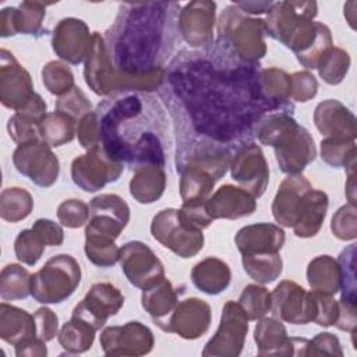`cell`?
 Returning a JSON list of instances; mask_svg holds the SVG:
<instances>
[{
	"label": "cell",
	"mask_w": 357,
	"mask_h": 357,
	"mask_svg": "<svg viewBox=\"0 0 357 357\" xmlns=\"http://www.w3.org/2000/svg\"><path fill=\"white\" fill-rule=\"evenodd\" d=\"M92 46V33L88 25L74 17L60 20L52 33V49L64 61L81 64L86 60Z\"/></svg>",
	"instance_id": "cell-21"
},
{
	"label": "cell",
	"mask_w": 357,
	"mask_h": 357,
	"mask_svg": "<svg viewBox=\"0 0 357 357\" xmlns=\"http://www.w3.org/2000/svg\"><path fill=\"white\" fill-rule=\"evenodd\" d=\"M259 84L264 93L273 102L294 107L290 100V75L278 67L262 68L259 73Z\"/></svg>",
	"instance_id": "cell-41"
},
{
	"label": "cell",
	"mask_w": 357,
	"mask_h": 357,
	"mask_svg": "<svg viewBox=\"0 0 357 357\" xmlns=\"http://www.w3.org/2000/svg\"><path fill=\"white\" fill-rule=\"evenodd\" d=\"M40 74L45 88L52 95L61 96L75 86L74 74L71 68L60 60H52L46 63Z\"/></svg>",
	"instance_id": "cell-44"
},
{
	"label": "cell",
	"mask_w": 357,
	"mask_h": 357,
	"mask_svg": "<svg viewBox=\"0 0 357 357\" xmlns=\"http://www.w3.org/2000/svg\"><path fill=\"white\" fill-rule=\"evenodd\" d=\"M254 340L259 356H294L293 337L287 335L282 321L275 317H262L258 319Z\"/></svg>",
	"instance_id": "cell-29"
},
{
	"label": "cell",
	"mask_w": 357,
	"mask_h": 357,
	"mask_svg": "<svg viewBox=\"0 0 357 357\" xmlns=\"http://www.w3.org/2000/svg\"><path fill=\"white\" fill-rule=\"evenodd\" d=\"M57 219L68 229H78L89 219V205L77 198L66 199L57 206Z\"/></svg>",
	"instance_id": "cell-51"
},
{
	"label": "cell",
	"mask_w": 357,
	"mask_h": 357,
	"mask_svg": "<svg viewBox=\"0 0 357 357\" xmlns=\"http://www.w3.org/2000/svg\"><path fill=\"white\" fill-rule=\"evenodd\" d=\"M46 114V102L39 93H35L24 109L15 112L8 119L7 131L10 138L18 145L40 139L39 124Z\"/></svg>",
	"instance_id": "cell-28"
},
{
	"label": "cell",
	"mask_w": 357,
	"mask_h": 357,
	"mask_svg": "<svg viewBox=\"0 0 357 357\" xmlns=\"http://www.w3.org/2000/svg\"><path fill=\"white\" fill-rule=\"evenodd\" d=\"M211 321V305L202 298L190 297L177 303L167 321L165 332L176 333L187 340H194L208 332Z\"/></svg>",
	"instance_id": "cell-23"
},
{
	"label": "cell",
	"mask_w": 357,
	"mask_h": 357,
	"mask_svg": "<svg viewBox=\"0 0 357 357\" xmlns=\"http://www.w3.org/2000/svg\"><path fill=\"white\" fill-rule=\"evenodd\" d=\"M33 209L31 192L22 187H8L0 194V216L3 220L15 223L26 219Z\"/></svg>",
	"instance_id": "cell-40"
},
{
	"label": "cell",
	"mask_w": 357,
	"mask_h": 357,
	"mask_svg": "<svg viewBox=\"0 0 357 357\" xmlns=\"http://www.w3.org/2000/svg\"><path fill=\"white\" fill-rule=\"evenodd\" d=\"M100 148L131 167H165L172 138L165 105L152 93L123 92L105 98L95 109Z\"/></svg>",
	"instance_id": "cell-2"
},
{
	"label": "cell",
	"mask_w": 357,
	"mask_h": 357,
	"mask_svg": "<svg viewBox=\"0 0 357 357\" xmlns=\"http://www.w3.org/2000/svg\"><path fill=\"white\" fill-rule=\"evenodd\" d=\"M248 332V318L237 301L229 300L220 315L215 335L202 350L204 357H237L241 354Z\"/></svg>",
	"instance_id": "cell-10"
},
{
	"label": "cell",
	"mask_w": 357,
	"mask_h": 357,
	"mask_svg": "<svg viewBox=\"0 0 357 357\" xmlns=\"http://www.w3.org/2000/svg\"><path fill=\"white\" fill-rule=\"evenodd\" d=\"M272 315L287 324L305 325L314 321V298L311 291L293 280H282L271 293Z\"/></svg>",
	"instance_id": "cell-18"
},
{
	"label": "cell",
	"mask_w": 357,
	"mask_h": 357,
	"mask_svg": "<svg viewBox=\"0 0 357 357\" xmlns=\"http://www.w3.org/2000/svg\"><path fill=\"white\" fill-rule=\"evenodd\" d=\"M151 233L156 241L180 258H192L204 248V234L185 226L178 209L166 208L158 212L151 222Z\"/></svg>",
	"instance_id": "cell-9"
},
{
	"label": "cell",
	"mask_w": 357,
	"mask_h": 357,
	"mask_svg": "<svg viewBox=\"0 0 357 357\" xmlns=\"http://www.w3.org/2000/svg\"><path fill=\"white\" fill-rule=\"evenodd\" d=\"M261 70L259 61L244 60L216 38L209 49L177 52L167 64L163 85L197 134L237 148L255 138L266 114L294 112L264 93Z\"/></svg>",
	"instance_id": "cell-1"
},
{
	"label": "cell",
	"mask_w": 357,
	"mask_h": 357,
	"mask_svg": "<svg viewBox=\"0 0 357 357\" xmlns=\"http://www.w3.org/2000/svg\"><path fill=\"white\" fill-rule=\"evenodd\" d=\"M314 123L325 137L356 139V116L337 99L319 102L314 110Z\"/></svg>",
	"instance_id": "cell-27"
},
{
	"label": "cell",
	"mask_w": 357,
	"mask_h": 357,
	"mask_svg": "<svg viewBox=\"0 0 357 357\" xmlns=\"http://www.w3.org/2000/svg\"><path fill=\"white\" fill-rule=\"evenodd\" d=\"M205 205L213 220H233L252 215L257 209V198L241 187L225 184L209 195Z\"/></svg>",
	"instance_id": "cell-25"
},
{
	"label": "cell",
	"mask_w": 357,
	"mask_h": 357,
	"mask_svg": "<svg viewBox=\"0 0 357 357\" xmlns=\"http://www.w3.org/2000/svg\"><path fill=\"white\" fill-rule=\"evenodd\" d=\"M33 84L31 74L20 64L15 56L7 50H0V102L4 107L18 112L33 98Z\"/></svg>",
	"instance_id": "cell-19"
},
{
	"label": "cell",
	"mask_w": 357,
	"mask_h": 357,
	"mask_svg": "<svg viewBox=\"0 0 357 357\" xmlns=\"http://www.w3.org/2000/svg\"><path fill=\"white\" fill-rule=\"evenodd\" d=\"M120 266L126 279L141 290L149 289L165 278V266L145 243L134 240L120 248Z\"/></svg>",
	"instance_id": "cell-15"
},
{
	"label": "cell",
	"mask_w": 357,
	"mask_h": 357,
	"mask_svg": "<svg viewBox=\"0 0 357 357\" xmlns=\"http://www.w3.org/2000/svg\"><path fill=\"white\" fill-rule=\"evenodd\" d=\"M328 195L311 185L307 177L287 176L279 185L272 201V215L284 227H291L300 238L314 237L325 220Z\"/></svg>",
	"instance_id": "cell-4"
},
{
	"label": "cell",
	"mask_w": 357,
	"mask_h": 357,
	"mask_svg": "<svg viewBox=\"0 0 357 357\" xmlns=\"http://www.w3.org/2000/svg\"><path fill=\"white\" fill-rule=\"evenodd\" d=\"M350 54L342 47L332 46L321 57L317 70L319 77L329 85L340 84L350 68Z\"/></svg>",
	"instance_id": "cell-42"
},
{
	"label": "cell",
	"mask_w": 357,
	"mask_h": 357,
	"mask_svg": "<svg viewBox=\"0 0 357 357\" xmlns=\"http://www.w3.org/2000/svg\"><path fill=\"white\" fill-rule=\"evenodd\" d=\"M31 273L20 264H8L0 273V297L3 301L24 300L31 294Z\"/></svg>",
	"instance_id": "cell-39"
},
{
	"label": "cell",
	"mask_w": 357,
	"mask_h": 357,
	"mask_svg": "<svg viewBox=\"0 0 357 357\" xmlns=\"http://www.w3.org/2000/svg\"><path fill=\"white\" fill-rule=\"evenodd\" d=\"M216 22V3L211 0H192L178 13V33L195 50L209 49L213 43Z\"/></svg>",
	"instance_id": "cell-16"
},
{
	"label": "cell",
	"mask_w": 357,
	"mask_h": 357,
	"mask_svg": "<svg viewBox=\"0 0 357 357\" xmlns=\"http://www.w3.org/2000/svg\"><path fill=\"white\" fill-rule=\"evenodd\" d=\"M307 282L312 290L326 294L340 291L342 273L337 259L331 255H318L307 266Z\"/></svg>",
	"instance_id": "cell-34"
},
{
	"label": "cell",
	"mask_w": 357,
	"mask_h": 357,
	"mask_svg": "<svg viewBox=\"0 0 357 357\" xmlns=\"http://www.w3.org/2000/svg\"><path fill=\"white\" fill-rule=\"evenodd\" d=\"M131 197L142 204H153L158 201L166 188V172L165 167L159 166H142L134 170L130 180Z\"/></svg>",
	"instance_id": "cell-33"
},
{
	"label": "cell",
	"mask_w": 357,
	"mask_h": 357,
	"mask_svg": "<svg viewBox=\"0 0 357 357\" xmlns=\"http://www.w3.org/2000/svg\"><path fill=\"white\" fill-rule=\"evenodd\" d=\"M244 310L248 321H258L271 311V293L261 284H247L237 301Z\"/></svg>",
	"instance_id": "cell-45"
},
{
	"label": "cell",
	"mask_w": 357,
	"mask_h": 357,
	"mask_svg": "<svg viewBox=\"0 0 357 357\" xmlns=\"http://www.w3.org/2000/svg\"><path fill=\"white\" fill-rule=\"evenodd\" d=\"M124 305V296L109 282L93 283L85 297L74 307V317L88 322L96 331L105 326L107 319L116 315Z\"/></svg>",
	"instance_id": "cell-20"
},
{
	"label": "cell",
	"mask_w": 357,
	"mask_h": 357,
	"mask_svg": "<svg viewBox=\"0 0 357 357\" xmlns=\"http://www.w3.org/2000/svg\"><path fill=\"white\" fill-rule=\"evenodd\" d=\"M317 14L315 1H273L264 20L266 35L284 45L304 21L314 20Z\"/></svg>",
	"instance_id": "cell-22"
},
{
	"label": "cell",
	"mask_w": 357,
	"mask_h": 357,
	"mask_svg": "<svg viewBox=\"0 0 357 357\" xmlns=\"http://www.w3.org/2000/svg\"><path fill=\"white\" fill-rule=\"evenodd\" d=\"M81 283V266L70 254H59L31 276V296L42 304H60Z\"/></svg>",
	"instance_id": "cell-8"
},
{
	"label": "cell",
	"mask_w": 357,
	"mask_h": 357,
	"mask_svg": "<svg viewBox=\"0 0 357 357\" xmlns=\"http://www.w3.org/2000/svg\"><path fill=\"white\" fill-rule=\"evenodd\" d=\"M229 169L233 180L255 198L265 192L269 183V166L261 146L255 142L238 145L233 151Z\"/></svg>",
	"instance_id": "cell-14"
},
{
	"label": "cell",
	"mask_w": 357,
	"mask_h": 357,
	"mask_svg": "<svg viewBox=\"0 0 357 357\" xmlns=\"http://www.w3.org/2000/svg\"><path fill=\"white\" fill-rule=\"evenodd\" d=\"M13 163L18 173L42 188L52 187L60 173L59 158L42 139L18 145L13 152Z\"/></svg>",
	"instance_id": "cell-12"
},
{
	"label": "cell",
	"mask_w": 357,
	"mask_h": 357,
	"mask_svg": "<svg viewBox=\"0 0 357 357\" xmlns=\"http://www.w3.org/2000/svg\"><path fill=\"white\" fill-rule=\"evenodd\" d=\"M321 158L322 160L337 169L346 167L356 162V139L325 137L321 141Z\"/></svg>",
	"instance_id": "cell-43"
},
{
	"label": "cell",
	"mask_w": 357,
	"mask_h": 357,
	"mask_svg": "<svg viewBox=\"0 0 357 357\" xmlns=\"http://www.w3.org/2000/svg\"><path fill=\"white\" fill-rule=\"evenodd\" d=\"M177 1L121 3L105 32L113 66L124 75H145L165 68L178 38Z\"/></svg>",
	"instance_id": "cell-3"
},
{
	"label": "cell",
	"mask_w": 357,
	"mask_h": 357,
	"mask_svg": "<svg viewBox=\"0 0 357 357\" xmlns=\"http://www.w3.org/2000/svg\"><path fill=\"white\" fill-rule=\"evenodd\" d=\"M124 165L112 159L100 146L86 151L71 162L73 183L86 192L102 190L120 178Z\"/></svg>",
	"instance_id": "cell-13"
},
{
	"label": "cell",
	"mask_w": 357,
	"mask_h": 357,
	"mask_svg": "<svg viewBox=\"0 0 357 357\" xmlns=\"http://www.w3.org/2000/svg\"><path fill=\"white\" fill-rule=\"evenodd\" d=\"M236 7H238L243 13L252 15V14H262L268 13L272 7L273 1H236L233 3Z\"/></svg>",
	"instance_id": "cell-60"
},
{
	"label": "cell",
	"mask_w": 357,
	"mask_h": 357,
	"mask_svg": "<svg viewBox=\"0 0 357 357\" xmlns=\"http://www.w3.org/2000/svg\"><path fill=\"white\" fill-rule=\"evenodd\" d=\"M96 329L78 317L71 318L61 326L57 340L70 354H79L89 350L95 340Z\"/></svg>",
	"instance_id": "cell-37"
},
{
	"label": "cell",
	"mask_w": 357,
	"mask_h": 357,
	"mask_svg": "<svg viewBox=\"0 0 357 357\" xmlns=\"http://www.w3.org/2000/svg\"><path fill=\"white\" fill-rule=\"evenodd\" d=\"M14 347L17 357H45L47 354L46 342L38 336L28 339Z\"/></svg>",
	"instance_id": "cell-59"
},
{
	"label": "cell",
	"mask_w": 357,
	"mask_h": 357,
	"mask_svg": "<svg viewBox=\"0 0 357 357\" xmlns=\"http://www.w3.org/2000/svg\"><path fill=\"white\" fill-rule=\"evenodd\" d=\"M318 92V81L310 71H296L290 75V100L308 102Z\"/></svg>",
	"instance_id": "cell-53"
},
{
	"label": "cell",
	"mask_w": 357,
	"mask_h": 357,
	"mask_svg": "<svg viewBox=\"0 0 357 357\" xmlns=\"http://www.w3.org/2000/svg\"><path fill=\"white\" fill-rule=\"evenodd\" d=\"M38 337L50 342L59 335V318L49 307H40L33 312Z\"/></svg>",
	"instance_id": "cell-57"
},
{
	"label": "cell",
	"mask_w": 357,
	"mask_h": 357,
	"mask_svg": "<svg viewBox=\"0 0 357 357\" xmlns=\"http://www.w3.org/2000/svg\"><path fill=\"white\" fill-rule=\"evenodd\" d=\"M75 119L61 112L47 113L39 124V137L52 148L71 142L77 134Z\"/></svg>",
	"instance_id": "cell-36"
},
{
	"label": "cell",
	"mask_w": 357,
	"mask_h": 357,
	"mask_svg": "<svg viewBox=\"0 0 357 357\" xmlns=\"http://www.w3.org/2000/svg\"><path fill=\"white\" fill-rule=\"evenodd\" d=\"M356 7H357V3L356 1H349L344 4V17L347 18L350 26L353 29H356L354 26V22H356Z\"/></svg>",
	"instance_id": "cell-61"
},
{
	"label": "cell",
	"mask_w": 357,
	"mask_h": 357,
	"mask_svg": "<svg viewBox=\"0 0 357 357\" xmlns=\"http://www.w3.org/2000/svg\"><path fill=\"white\" fill-rule=\"evenodd\" d=\"M86 258L99 268H110L120 259V248L112 240L85 237Z\"/></svg>",
	"instance_id": "cell-47"
},
{
	"label": "cell",
	"mask_w": 357,
	"mask_h": 357,
	"mask_svg": "<svg viewBox=\"0 0 357 357\" xmlns=\"http://www.w3.org/2000/svg\"><path fill=\"white\" fill-rule=\"evenodd\" d=\"M178 301L180 300L177 290L166 278H163L149 289L142 290L141 296L142 308L151 315L155 325H158L163 332Z\"/></svg>",
	"instance_id": "cell-30"
},
{
	"label": "cell",
	"mask_w": 357,
	"mask_h": 357,
	"mask_svg": "<svg viewBox=\"0 0 357 357\" xmlns=\"http://www.w3.org/2000/svg\"><path fill=\"white\" fill-rule=\"evenodd\" d=\"M54 110L66 113L75 120H79L89 112H92V103L79 86H74L67 93L59 96L54 105Z\"/></svg>",
	"instance_id": "cell-50"
},
{
	"label": "cell",
	"mask_w": 357,
	"mask_h": 357,
	"mask_svg": "<svg viewBox=\"0 0 357 357\" xmlns=\"http://www.w3.org/2000/svg\"><path fill=\"white\" fill-rule=\"evenodd\" d=\"M241 262L244 272L259 284L275 282L283 271V261L279 252L243 255Z\"/></svg>",
	"instance_id": "cell-38"
},
{
	"label": "cell",
	"mask_w": 357,
	"mask_h": 357,
	"mask_svg": "<svg viewBox=\"0 0 357 357\" xmlns=\"http://www.w3.org/2000/svg\"><path fill=\"white\" fill-rule=\"evenodd\" d=\"M99 340L106 356H144L151 353L155 344L152 331L138 321L107 326Z\"/></svg>",
	"instance_id": "cell-17"
},
{
	"label": "cell",
	"mask_w": 357,
	"mask_h": 357,
	"mask_svg": "<svg viewBox=\"0 0 357 357\" xmlns=\"http://www.w3.org/2000/svg\"><path fill=\"white\" fill-rule=\"evenodd\" d=\"M255 138L273 148L280 170L289 176L300 174L317 156L312 135L287 112L266 114L257 126Z\"/></svg>",
	"instance_id": "cell-5"
},
{
	"label": "cell",
	"mask_w": 357,
	"mask_h": 357,
	"mask_svg": "<svg viewBox=\"0 0 357 357\" xmlns=\"http://www.w3.org/2000/svg\"><path fill=\"white\" fill-rule=\"evenodd\" d=\"M357 206L346 204L340 206L331 220V230L335 237L343 241L356 240L357 237Z\"/></svg>",
	"instance_id": "cell-49"
},
{
	"label": "cell",
	"mask_w": 357,
	"mask_h": 357,
	"mask_svg": "<svg viewBox=\"0 0 357 357\" xmlns=\"http://www.w3.org/2000/svg\"><path fill=\"white\" fill-rule=\"evenodd\" d=\"M284 240L283 229L279 225L266 222L244 226L234 236V243L241 255L278 254Z\"/></svg>",
	"instance_id": "cell-26"
},
{
	"label": "cell",
	"mask_w": 357,
	"mask_h": 357,
	"mask_svg": "<svg viewBox=\"0 0 357 357\" xmlns=\"http://www.w3.org/2000/svg\"><path fill=\"white\" fill-rule=\"evenodd\" d=\"M231 280L229 265L216 257H206L194 265L191 271V282L194 286L209 296H216L225 291Z\"/></svg>",
	"instance_id": "cell-32"
},
{
	"label": "cell",
	"mask_w": 357,
	"mask_h": 357,
	"mask_svg": "<svg viewBox=\"0 0 357 357\" xmlns=\"http://www.w3.org/2000/svg\"><path fill=\"white\" fill-rule=\"evenodd\" d=\"M205 204L206 201L183 202L181 208L178 209V215L183 223L192 230H201V231L209 227L213 219L209 216Z\"/></svg>",
	"instance_id": "cell-54"
},
{
	"label": "cell",
	"mask_w": 357,
	"mask_h": 357,
	"mask_svg": "<svg viewBox=\"0 0 357 357\" xmlns=\"http://www.w3.org/2000/svg\"><path fill=\"white\" fill-rule=\"evenodd\" d=\"M31 229L39 236V238L46 245L57 247V245H61L64 241L63 227L50 219H45V218L36 219Z\"/></svg>",
	"instance_id": "cell-58"
},
{
	"label": "cell",
	"mask_w": 357,
	"mask_h": 357,
	"mask_svg": "<svg viewBox=\"0 0 357 357\" xmlns=\"http://www.w3.org/2000/svg\"><path fill=\"white\" fill-rule=\"evenodd\" d=\"M342 273V300L356 303V244L346 247L337 258Z\"/></svg>",
	"instance_id": "cell-48"
},
{
	"label": "cell",
	"mask_w": 357,
	"mask_h": 357,
	"mask_svg": "<svg viewBox=\"0 0 357 357\" xmlns=\"http://www.w3.org/2000/svg\"><path fill=\"white\" fill-rule=\"evenodd\" d=\"M177 173H180L178 190L183 202L206 201L209 198L216 183L212 174L195 166H185Z\"/></svg>",
	"instance_id": "cell-35"
},
{
	"label": "cell",
	"mask_w": 357,
	"mask_h": 357,
	"mask_svg": "<svg viewBox=\"0 0 357 357\" xmlns=\"http://www.w3.org/2000/svg\"><path fill=\"white\" fill-rule=\"evenodd\" d=\"M130 222V208L117 194H99L89 202L85 237L116 241Z\"/></svg>",
	"instance_id": "cell-11"
},
{
	"label": "cell",
	"mask_w": 357,
	"mask_h": 357,
	"mask_svg": "<svg viewBox=\"0 0 357 357\" xmlns=\"http://www.w3.org/2000/svg\"><path fill=\"white\" fill-rule=\"evenodd\" d=\"M46 244L32 229H24L14 241V252L20 262L33 266L43 255Z\"/></svg>",
	"instance_id": "cell-46"
},
{
	"label": "cell",
	"mask_w": 357,
	"mask_h": 357,
	"mask_svg": "<svg viewBox=\"0 0 357 357\" xmlns=\"http://www.w3.org/2000/svg\"><path fill=\"white\" fill-rule=\"evenodd\" d=\"M77 137L82 148L86 151L95 149L100 146V137H99V126L98 117L95 110L89 112L84 117L78 120L77 124Z\"/></svg>",
	"instance_id": "cell-55"
},
{
	"label": "cell",
	"mask_w": 357,
	"mask_h": 357,
	"mask_svg": "<svg viewBox=\"0 0 357 357\" xmlns=\"http://www.w3.org/2000/svg\"><path fill=\"white\" fill-rule=\"evenodd\" d=\"M314 298V321L319 326L335 325L339 315V303L332 294L311 290Z\"/></svg>",
	"instance_id": "cell-52"
},
{
	"label": "cell",
	"mask_w": 357,
	"mask_h": 357,
	"mask_svg": "<svg viewBox=\"0 0 357 357\" xmlns=\"http://www.w3.org/2000/svg\"><path fill=\"white\" fill-rule=\"evenodd\" d=\"M84 78L89 89L99 96H112L123 92H155L166 79V70L159 68L145 75H124L116 70L107 52L105 38L92 33V46L84 64Z\"/></svg>",
	"instance_id": "cell-6"
},
{
	"label": "cell",
	"mask_w": 357,
	"mask_h": 357,
	"mask_svg": "<svg viewBox=\"0 0 357 357\" xmlns=\"http://www.w3.org/2000/svg\"><path fill=\"white\" fill-rule=\"evenodd\" d=\"M343 356L342 344L333 333L329 332H321L314 339H308L305 356Z\"/></svg>",
	"instance_id": "cell-56"
},
{
	"label": "cell",
	"mask_w": 357,
	"mask_h": 357,
	"mask_svg": "<svg viewBox=\"0 0 357 357\" xmlns=\"http://www.w3.org/2000/svg\"><path fill=\"white\" fill-rule=\"evenodd\" d=\"M36 336V322L32 314L6 301L0 304V337L6 343L17 346Z\"/></svg>",
	"instance_id": "cell-31"
},
{
	"label": "cell",
	"mask_w": 357,
	"mask_h": 357,
	"mask_svg": "<svg viewBox=\"0 0 357 357\" xmlns=\"http://www.w3.org/2000/svg\"><path fill=\"white\" fill-rule=\"evenodd\" d=\"M218 38L226 40L244 60L259 61L266 53V26L262 18L243 13L234 4L225 7L218 22Z\"/></svg>",
	"instance_id": "cell-7"
},
{
	"label": "cell",
	"mask_w": 357,
	"mask_h": 357,
	"mask_svg": "<svg viewBox=\"0 0 357 357\" xmlns=\"http://www.w3.org/2000/svg\"><path fill=\"white\" fill-rule=\"evenodd\" d=\"M47 4L25 0L18 7H4L0 14V36L10 38L18 33L40 38L47 33L43 28Z\"/></svg>",
	"instance_id": "cell-24"
}]
</instances>
